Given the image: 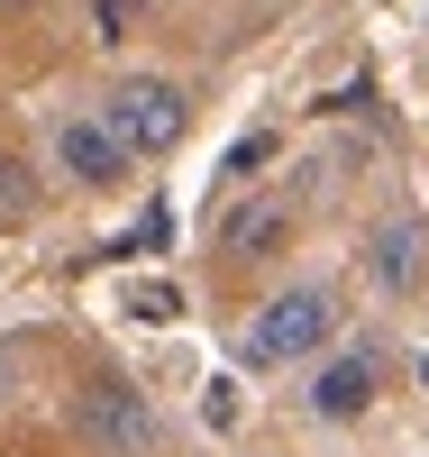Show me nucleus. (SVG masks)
I'll list each match as a JSON object with an SVG mask.
<instances>
[{
    "mask_svg": "<svg viewBox=\"0 0 429 457\" xmlns=\"http://www.w3.org/2000/svg\"><path fill=\"white\" fill-rule=\"evenodd\" d=\"M19 394V348H0V403Z\"/></svg>",
    "mask_w": 429,
    "mask_h": 457,
    "instance_id": "obj_13",
    "label": "nucleus"
},
{
    "mask_svg": "<svg viewBox=\"0 0 429 457\" xmlns=\"http://www.w3.org/2000/svg\"><path fill=\"white\" fill-rule=\"evenodd\" d=\"M284 238H293V202H238V211L219 220V247L238 256V265H256V256H275Z\"/></svg>",
    "mask_w": 429,
    "mask_h": 457,
    "instance_id": "obj_6",
    "label": "nucleus"
},
{
    "mask_svg": "<svg viewBox=\"0 0 429 457\" xmlns=\"http://www.w3.org/2000/svg\"><path fill=\"white\" fill-rule=\"evenodd\" d=\"M0 10H19V0H0Z\"/></svg>",
    "mask_w": 429,
    "mask_h": 457,
    "instance_id": "obj_15",
    "label": "nucleus"
},
{
    "mask_svg": "<svg viewBox=\"0 0 429 457\" xmlns=\"http://www.w3.org/2000/svg\"><path fill=\"white\" fill-rule=\"evenodd\" d=\"M55 174H73L83 193H110V183L128 174V146L101 129V110H92V120H64V129H55Z\"/></svg>",
    "mask_w": 429,
    "mask_h": 457,
    "instance_id": "obj_5",
    "label": "nucleus"
},
{
    "mask_svg": "<svg viewBox=\"0 0 429 457\" xmlns=\"http://www.w3.org/2000/svg\"><path fill=\"white\" fill-rule=\"evenodd\" d=\"M238 421H247L238 375H210V385H202V430H238Z\"/></svg>",
    "mask_w": 429,
    "mask_h": 457,
    "instance_id": "obj_8",
    "label": "nucleus"
},
{
    "mask_svg": "<svg viewBox=\"0 0 429 457\" xmlns=\"http://www.w3.org/2000/svg\"><path fill=\"white\" fill-rule=\"evenodd\" d=\"M375 385H384L375 348H347V357H329L320 375H310V411H320L329 430H347V421H366V411H375Z\"/></svg>",
    "mask_w": 429,
    "mask_h": 457,
    "instance_id": "obj_4",
    "label": "nucleus"
},
{
    "mask_svg": "<svg viewBox=\"0 0 429 457\" xmlns=\"http://www.w3.org/2000/svg\"><path fill=\"white\" fill-rule=\"evenodd\" d=\"M92 19H101V37H110V46H120V37H128V19H137V0H92Z\"/></svg>",
    "mask_w": 429,
    "mask_h": 457,
    "instance_id": "obj_11",
    "label": "nucleus"
},
{
    "mask_svg": "<svg viewBox=\"0 0 429 457\" xmlns=\"http://www.w3.org/2000/svg\"><path fill=\"white\" fill-rule=\"evenodd\" d=\"M265 156H275V137H265V129H256V137H238V146H228V174H256Z\"/></svg>",
    "mask_w": 429,
    "mask_h": 457,
    "instance_id": "obj_12",
    "label": "nucleus"
},
{
    "mask_svg": "<svg viewBox=\"0 0 429 457\" xmlns=\"http://www.w3.org/2000/svg\"><path fill=\"white\" fill-rule=\"evenodd\" d=\"M338 338V293L329 284H293V293H275L256 312V329H247V357L256 366H293V357H320Z\"/></svg>",
    "mask_w": 429,
    "mask_h": 457,
    "instance_id": "obj_2",
    "label": "nucleus"
},
{
    "mask_svg": "<svg viewBox=\"0 0 429 457\" xmlns=\"http://www.w3.org/2000/svg\"><path fill=\"white\" fill-rule=\"evenodd\" d=\"M174 312H183V293H174V284H137V293H128V320H146V329H165Z\"/></svg>",
    "mask_w": 429,
    "mask_h": 457,
    "instance_id": "obj_9",
    "label": "nucleus"
},
{
    "mask_svg": "<svg viewBox=\"0 0 429 457\" xmlns=\"http://www.w3.org/2000/svg\"><path fill=\"white\" fill-rule=\"evenodd\" d=\"M420 385H429V348H420Z\"/></svg>",
    "mask_w": 429,
    "mask_h": 457,
    "instance_id": "obj_14",
    "label": "nucleus"
},
{
    "mask_svg": "<svg viewBox=\"0 0 429 457\" xmlns=\"http://www.w3.org/2000/svg\"><path fill=\"white\" fill-rule=\"evenodd\" d=\"M101 129L128 146V165H137V156H174V146L192 137V101L165 83V73H128V83H110Z\"/></svg>",
    "mask_w": 429,
    "mask_h": 457,
    "instance_id": "obj_1",
    "label": "nucleus"
},
{
    "mask_svg": "<svg viewBox=\"0 0 429 457\" xmlns=\"http://www.w3.org/2000/svg\"><path fill=\"white\" fill-rule=\"evenodd\" d=\"M28 211H37V193H28V174H19L10 156H0V228H19Z\"/></svg>",
    "mask_w": 429,
    "mask_h": 457,
    "instance_id": "obj_10",
    "label": "nucleus"
},
{
    "mask_svg": "<svg viewBox=\"0 0 429 457\" xmlns=\"http://www.w3.org/2000/svg\"><path fill=\"white\" fill-rule=\"evenodd\" d=\"M73 421H83V439L101 457H146L155 439H165V421H155V403L128 385V375H92L83 403H73Z\"/></svg>",
    "mask_w": 429,
    "mask_h": 457,
    "instance_id": "obj_3",
    "label": "nucleus"
},
{
    "mask_svg": "<svg viewBox=\"0 0 429 457\" xmlns=\"http://www.w3.org/2000/svg\"><path fill=\"white\" fill-rule=\"evenodd\" d=\"M366 275H375L384 293H411V284H420V220H384V228H375Z\"/></svg>",
    "mask_w": 429,
    "mask_h": 457,
    "instance_id": "obj_7",
    "label": "nucleus"
}]
</instances>
